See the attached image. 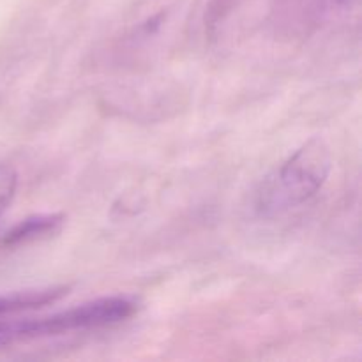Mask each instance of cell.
Listing matches in <instances>:
<instances>
[{"label": "cell", "mask_w": 362, "mask_h": 362, "mask_svg": "<svg viewBox=\"0 0 362 362\" xmlns=\"http://www.w3.org/2000/svg\"><path fill=\"white\" fill-rule=\"evenodd\" d=\"M136 311V299L127 296H112L59 311L49 317L23 318V320L0 318V349L32 341V339L49 338V336L113 327L133 318Z\"/></svg>", "instance_id": "cell-2"}, {"label": "cell", "mask_w": 362, "mask_h": 362, "mask_svg": "<svg viewBox=\"0 0 362 362\" xmlns=\"http://www.w3.org/2000/svg\"><path fill=\"white\" fill-rule=\"evenodd\" d=\"M331 170L329 145L322 138H311L262 182L257 211L262 216H278L306 204L324 187Z\"/></svg>", "instance_id": "cell-1"}, {"label": "cell", "mask_w": 362, "mask_h": 362, "mask_svg": "<svg viewBox=\"0 0 362 362\" xmlns=\"http://www.w3.org/2000/svg\"><path fill=\"white\" fill-rule=\"evenodd\" d=\"M331 2H332V6L338 7V9L346 11V9H350V7L356 6V4L359 2V0H331Z\"/></svg>", "instance_id": "cell-6"}, {"label": "cell", "mask_w": 362, "mask_h": 362, "mask_svg": "<svg viewBox=\"0 0 362 362\" xmlns=\"http://www.w3.org/2000/svg\"><path fill=\"white\" fill-rule=\"evenodd\" d=\"M64 225L62 214H41L32 216V218L23 219L16 226L9 230L6 235L0 239V244L6 247L25 246V244L37 243L53 237L60 232Z\"/></svg>", "instance_id": "cell-3"}, {"label": "cell", "mask_w": 362, "mask_h": 362, "mask_svg": "<svg viewBox=\"0 0 362 362\" xmlns=\"http://www.w3.org/2000/svg\"><path fill=\"white\" fill-rule=\"evenodd\" d=\"M67 292H69V286L60 285L0 296V318H11L13 315L23 313V311L48 306V304L57 303L64 296H67Z\"/></svg>", "instance_id": "cell-4"}, {"label": "cell", "mask_w": 362, "mask_h": 362, "mask_svg": "<svg viewBox=\"0 0 362 362\" xmlns=\"http://www.w3.org/2000/svg\"><path fill=\"white\" fill-rule=\"evenodd\" d=\"M18 173L13 166L0 163V216L6 212L16 194Z\"/></svg>", "instance_id": "cell-5"}]
</instances>
